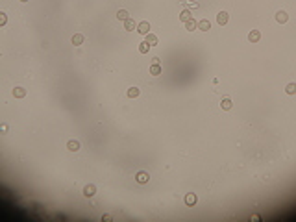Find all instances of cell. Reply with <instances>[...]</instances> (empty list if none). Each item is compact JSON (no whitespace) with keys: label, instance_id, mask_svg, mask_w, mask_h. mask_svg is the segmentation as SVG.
<instances>
[{"label":"cell","instance_id":"6da1fadb","mask_svg":"<svg viewBox=\"0 0 296 222\" xmlns=\"http://www.w3.org/2000/svg\"><path fill=\"white\" fill-rule=\"evenodd\" d=\"M137 31L139 33H143V35H146V33H150V24L144 20V22H139L137 24Z\"/></svg>","mask_w":296,"mask_h":222},{"label":"cell","instance_id":"7a4b0ae2","mask_svg":"<svg viewBox=\"0 0 296 222\" xmlns=\"http://www.w3.org/2000/svg\"><path fill=\"white\" fill-rule=\"evenodd\" d=\"M96 195V187L93 185V183H89L85 189H83V196H87V198H91V196H94Z\"/></svg>","mask_w":296,"mask_h":222},{"label":"cell","instance_id":"3957f363","mask_svg":"<svg viewBox=\"0 0 296 222\" xmlns=\"http://www.w3.org/2000/svg\"><path fill=\"white\" fill-rule=\"evenodd\" d=\"M261 39V33H259V30H252L250 33H248V41L250 43H257Z\"/></svg>","mask_w":296,"mask_h":222},{"label":"cell","instance_id":"277c9868","mask_svg":"<svg viewBox=\"0 0 296 222\" xmlns=\"http://www.w3.org/2000/svg\"><path fill=\"white\" fill-rule=\"evenodd\" d=\"M150 74H152V76H159V74H161V65H159V61H154V63H152Z\"/></svg>","mask_w":296,"mask_h":222},{"label":"cell","instance_id":"5b68a950","mask_svg":"<svg viewBox=\"0 0 296 222\" xmlns=\"http://www.w3.org/2000/svg\"><path fill=\"white\" fill-rule=\"evenodd\" d=\"M135 180H137L139 183H146V182L150 180V176H148V172H137V176H135Z\"/></svg>","mask_w":296,"mask_h":222},{"label":"cell","instance_id":"8992f818","mask_svg":"<svg viewBox=\"0 0 296 222\" xmlns=\"http://www.w3.org/2000/svg\"><path fill=\"white\" fill-rule=\"evenodd\" d=\"M217 22H219L220 26L226 24V22H228V13H226V11H220V13L217 15Z\"/></svg>","mask_w":296,"mask_h":222},{"label":"cell","instance_id":"52a82bcc","mask_svg":"<svg viewBox=\"0 0 296 222\" xmlns=\"http://www.w3.org/2000/svg\"><path fill=\"white\" fill-rule=\"evenodd\" d=\"M276 20H278V22H287V20H289V15H287L285 11H278V13H276Z\"/></svg>","mask_w":296,"mask_h":222},{"label":"cell","instance_id":"ba28073f","mask_svg":"<svg viewBox=\"0 0 296 222\" xmlns=\"http://www.w3.org/2000/svg\"><path fill=\"white\" fill-rule=\"evenodd\" d=\"M124 28H126L128 31H131V30H135V28H137V24L133 22V19H126V20H124Z\"/></svg>","mask_w":296,"mask_h":222},{"label":"cell","instance_id":"9c48e42d","mask_svg":"<svg viewBox=\"0 0 296 222\" xmlns=\"http://www.w3.org/2000/svg\"><path fill=\"white\" fill-rule=\"evenodd\" d=\"M13 94H15V98H24V96H26V89L15 87V89H13Z\"/></svg>","mask_w":296,"mask_h":222},{"label":"cell","instance_id":"30bf717a","mask_svg":"<svg viewBox=\"0 0 296 222\" xmlns=\"http://www.w3.org/2000/svg\"><path fill=\"white\" fill-rule=\"evenodd\" d=\"M67 148H69L70 152H78V150H80V143H78V141H69V143H67Z\"/></svg>","mask_w":296,"mask_h":222},{"label":"cell","instance_id":"8fae6325","mask_svg":"<svg viewBox=\"0 0 296 222\" xmlns=\"http://www.w3.org/2000/svg\"><path fill=\"white\" fill-rule=\"evenodd\" d=\"M185 204H187V206H194V204H196V195H194V193H189V195L185 196Z\"/></svg>","mask_w":296,"mask_h":222},{"label":"cell","instance_id":"7c38bea8","mask_svg":"<svg viewBox=\"0 0 296 222\" xmlns=\"http://www.w3.org/2000/svg\"><path fill=\"white\" fill-rule=\"evenodd\" d=\"M209 28H211L209 20H206V19H204V20H200V22H198V30H202V31H207Z\"/></svg>","mask_w":296,"mask_h":222},{"label":"cell","instance_id":"4fadbf2b","mask_svg":"<svg viewBox=\"0 0 296 222\" xmlns=\"http://www.w3.org/2000/svg\"><path fill=\"white\" fill-rule=\"evenodd\" d=\"M81 43H83V35H81V33H74V35H72V44L80 46Z\"/></svg>","mask_w":296,"mask_h":222},{"label":"cell","instance_id":"5bb4252c","mask_svg":"<svg viewBox=\"0 0 296 222\" xmlns=\"http://www.w3.org/2000/svg\"><path fill=\"white\" fill-rule=\"evenodd\" d=\"M117 19H119V20H126V19H130V15H128L126 9H119V11H117Z\"/></svg>","mask_w":296,"mask_h":222},{"label":"cell","instance_id":"9a60e30c","mask_svg":"<svg viewBox=\"0 0 296 222\" xmlns=\"http://www.w3.org/2000/svg\"><path fill=\"white\" fill-rule=\"evenodd\" d=\"M146 43H148L150 46H154V44H157V37H156L154 33H146Z\"/></svg>","mask_w":296,"mask_h":222},{"label":"cell","instance_id":"2e32d148","mask_svg":"<svg viewBox=\"0 0 296 222\" xmlns=\"http://www.w3.org/2000/svg\"><path fill=\"white\" fill-rule=\"evenodd\" d=\"M191 17H193V15H191V11H189V9H183V11H181V15H180V19H181L183 22L191 20Z\"/></svg>","mask_w":296,"mask_h":222},{"label":"cell","instance_id":"e0dca14e","mask_svg":"<svg viewBox=\"0 0 296 222\" xmlns=\"http://www.w3.org/2000/svg\"><path fill=\"white\" fill-rule=\"evenodd\" d=\"M185 28H187L189 31H193V30H196V28H198V22H194V20L191 19V20H187V22H185Z\"/></svg>","mask_w":296,"mask_h":222},{"label":"cell","instance_id":"ac0fdd59","mask_svg":"<svg viewBox=\"0 0 296 222\" xmlns=\"http://www.w3.org/2000/svg\"><path fill=\"white\" fill-rule=\"evenodd\" d=\"M220 107H222V109H226V111H228V109H231V100H230V98H222Z\"/></svg>","mask_w":296,"mask_h":222},{"label":"cell","instance_id":"d6986e66","mask_svg":"<svg viewBox=\"0 0 296 222\" xmlns=\"http://www.w3.org/2000/svg\"><path fill=\"white\" fill-rule=\"evenodd\" d=\"M128 96H130V98H137V96H139V89H137V87L128 89Z\"/></svg>","mask_w":296,"mask_h":222},{"label":"cell","instance_id":"ffe728a7","mask_svg":"<svg viewBox=\"0 0 296 222\" xmlns=\"http://www.w3.org/2000/svg\"><path fill=\"white\" fill-rule=\"evenodd\" d=\"M148 48H150V44H148L146 41L139 44V52H141V54H146V52H148Z\"/></svg>","mask_w":296,"mask_h":222},{"label":"cell","instance_id":"44dd1931","mask_svg":"<svg viewBox=\"0 0 296 222\" xmlns=\"http://www.w3.org/2000/svg\"><path fill=\"white\" fill-rule=\"evenodd\" d=\"M285 91H287L289 94H294V93H296V85H294V83H289V85L285 87Z\"/></svg>","mask_w":296,"mask_h":222},{"label":"cell","instance_id":"7402d4cb","mask_svg":"<svg viewBox=\"0 0 296 222\" xmlns=\"http://www.w3.org/2000/svg\"><path fill=\"white\" fill-rule=\"evenodd\" d=\"M7 22V17H6V13H0V24H6Z\"/></svg>","mask_w":296,"mask_h":222},{"label":"cell","instance_id":"603a6c76","mask_svg":"<svg viewBox=\"0 0 296 222\" xmlns=\"http://www.w3.org/2000/svg\"><path fill=\"white\" fill-rule=\"evenodd\" d=\"M20 2H28V0H20Z\"/></svg>","mask_w":296,"mask_h":222}]
</instances>
